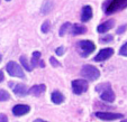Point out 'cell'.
I'll list each match as a JSON object with an SVG mask.
<instances>
[{"mask_svg": "<svg viewBox=\"0 0 127 122\" xmlns=\"http://www.w3.org/2000/svg\"><path fill=\"white\" fill-rule=\"evenodd\" d=\"M0 122H8L7 115L3 114V113H1V114H0Z\"/></svg>", "mask_w": 127, "mask_h": 122, "instance_id": "28", "label": "cell"}, {"mask_svg": "<svg viewBox=\"0 0 127 122\" xmlns=\"http://www.w3.org/2000/svg\"><path fill=\"white\" fill-rule=\"evenodd\" d=\"M78 48L80 49V54L82 57H88L96 48L95 44L90 41H81L78 43Z\"/></svg>", "mask_w": 127, "mask_h": 122, "instance_id": "4", "label": "cell"}, {"mask_svg": "<svg viewBox=\"0 0 127 122\" xmlns=\"http://www.w3.org/2000/svg\"><path fill=\"white\" fill-rule=\"evenodd\" d=\"M31 108L28 105H25V104H17L12 108V113L16 117H22V115H25L29 112Z\"/></svg>", "mask_w": 127, "mask_h": 122, "instance_id": "9", "label": "cell"}, {"mask_svg": "<svg viewBox=\"0 0 127 122\" xmlns=\"http://www.w3.org/2000/svg\"><path fill=\"white\" fill-rule=\"evenodd\" d=\"M126 29H127V25H123V26H120L119 28L117 29V34H123Z\"/></svg>", "mask_w": 127, "mask_h": 122, "instance_id": "27", "label": "cell"}, {"mask_svg": "<svg viewBox=\"0 0 127 122\" xmlns=\"http://www.w3.org/2000/svg\"><path fill=\"white\" fill-rule=\"evenodd\" d=\"M100 99L103 101H106V102H114L115 101V93H114V91L111 90V87H109V89H106L105 91L100 92Z\"/></svg>", "mask_w": 127, "mask_h": 122, "instance_id": "11", "label": "cell"}, {"mask_svg": "<svg viewBox=\"0 0 127 122\" xmlns=\"http://www.w3.org/2000/svg\"><path fill=\"white\" fill-rule=\"evenodd\" d=\"M109 87H111V85L109 83H103V84H100V85L96 86V91L102 92V91H105L106 89H109Z\"/></svg>", "mask_w": 127, "mask_h": 122, "instance_id": "21", "label": "cell"}, {"mask_svg": "<svg viewBox=\"0 0 127 122\" xmlns=\"http://www.w3.org/2000/svg\"><path fill=\"white\" fill-rule=\"evenodd\" d=\"M10 99V94L8 93L5 90H0V102H3V101H7Z\"/></svg>", "mask_w": 127, "mask_h": 122, "instance_id": "20", "label": "cell"}, {"mask_svg": "<svg viewBox=\"0 0 127 122\" xmlns=\"http://www.w3.org/2000/svg\"><path fill=\"white\" fill-rule=\"evenodd\" d=\"M53 5L51 1H47V2H45L43 5V7H42V14H47V12L51 11V9H52Z\"/></svg>", "mask_w": 127, "mask_h": 122, "instance_id": "19", "label": "cell"}, {"mask_svg": "<svg viewBox=\"0 0 127 122\" xmlns=\"http://www.w3.org/2000/svg\"><path fill=\"white\" fill-rule=\"evenodd\" d=\"M20 64H22V66H24V68L27 69L28 72H31L32 69H33L32 65L28 64V62H27V60H26V57H25V56H22V57H20Z\"/></svg>", "mask_w": 127, "mask_h": 122, "instance_id": "18", "label": "cell"}, {"mask_svg": "<svg viewBox=\"0 0 127 122\" xmlns=\"http://www.w3.org/2000/svg\"><path fill=\"white\" fill-rule=\"evenodd\" d=\"M114 39V36L113 35H107V36L102 37V38H100V41L101 43H109V41H111Z\"/></svg>", "mask_w": 127, "mask_h": 122, "instance_id": "23", "label": "cell"}, {"mask_svg": "<svg viewBox=\"0 0 127 122\" xmlns=\"http://www.w3.org/2000/svg\"><path fill=\"white\" fill-rule=\"evenodd\" d=\"M9 87H11L14 93H16V95L18 96H26L28 94L27 87L24 84H17L14 82H9Z\"/></svg>", "mask_w": 127, "mask_h": 122, "instance_id": "7", "label": "cell"}, {"mask_svg": "<svg viewBox=\"0 0 127 122\" xmlns=\"http://www.w3.org/2000/svg\"><path fill=\"white\" fill-rule=\"evenodd\" d=\"M6 69H7L8 74L10 76H14V77H20V79H24L25 77V74H24V71L23 68L19 66V64H17L16 62L11 61L7 64L6 66Z\"/></svg>", "mask_w": 127, "mask_h": 122, "instance_id": "3", "label": "cell"}, {"mask_svg": "<svg viewBox=\"0 0 127 122\" xmlns=\"http://www.w3.org/2000/svg\"><path fill=\"white\" fill-rule=\"evenodd\" d=\"M6 1H10V0H6Z\"/></svg>", "mask_w": 127, "mask_h": 122, "instance_id": "33", "label": "cell"}, {"mask_svg": "<svg viewBox=\"0 0 127 122\" xmlns=\"http://www.w3.org/2000/svg\"><path fill=\"white\" fill-rule=\"evenodd\" d=\"M114 26H115V20L110 19V20H107V21H105V22L99 25L97 30H98V33L103 34V33H106V31H108L109 29H111Z\"/></svg>", "mask_w": 127, "mask_h": 122, "instance_id": "12", "label": "cell"}, {"mask_svg": "<svg viewBox=\"0 0 127 122\" xmlns=\"http://www.w3.org/2000/svg\"><path fill=\"white\" fill-rule=\"evenodd\" d=\"M127 7V0H108L103 7V10L107 15L117 12Z\"/></svg>", "mask_w": 127, "mask_h": 122, "instance_id": "1", "label": "cell"}, {"mask_svg": "<svg viewBox=\"0 0 127 122\" xmlns=\"http://www.w3.org/2000/svg\"><path fill=\"white\" fill-rule=\"evenodd\" d=\"M88 90V82L84 80H74L72 81V91L73 93L80 95Z\"/></svg>", "mask_w": 127, "mask_h": 122, "instance_id": "5", "label": "cell"}, {"mask_svg": "<svg viewBox=\"0 0 127 122\" xmlns=\"http://www.w3.org/2000/svg\"><path fill=\"white\" fill-rule=\"evenodd\" d=\"M0 62H1V54H0Z\"/></svg>", "mask_w": 127, "mask_h": 122, "instance_id": "32", "label": "cell"}, {"mask_svg": "<svg viewBox=\"0 0 127 122\" xmlns=\"http://www.w3.org/2000/svg\"><path fill=\"white\" fill-rule=\"evenodd\" d=\"M71 26L72 25L70 24V22H64V24L62 25V27L60 28V33H59V35H60V36H64L65 34L67 33V30L71 29Z\"/></svg>", "mask_w": 127, "mask_h": 122, "instance_id": "17", "label": "cell"}, {"mask_svg": "<svg viewBox=\"0 0 127 122\" xmlns=\"http://www.w3.org/2000/svg\"><path fill=\"white\" fill-rule=\"evenodd\" d=\"M92 17V8L90 6H84L82 8V14H81V21H88L91 19Z\"/></svg>", "mask_w": 127, "mask_h": 122, "instance_id": "13", "label": "cell"}, {"mask_svg": "<svg viewBox=\"0 0 127 122\" xmlns=\"http://www.w3.org/2000/svg\"><path fill=\"white\" fill-rule=\"evenodd\" d=\"M3 79H5V75H3L2 71H0V82H2Z\"/></svg>", "mask_w": 127, "mask_h": 122, "instance_id": "29", "label": "cell"}, {"mask_svg": "<svg viewBox=\"0 0 127 122\" xmlns=\"http://www.w3.org/2000/svg\"><path fill=\"white\" fill-rule=\"evenodd\" d=\"M120 122H127V120H123V121H120Z\"/></svg>", "mask_w": 127, "mask_h": 122, "instance_id": "31", "label": "cell"}, {"mask_svg": "<svg viewBox=\"0 0 127 122\" xmlns=\"http://www.w3.org/2000/svg\"><path fill=\"white\" fill-rule=\"evenodd\" d=\"M50 63L53 65L54 67H59V66H61V64H60V62H59L56 58H54V57H50Z\"/></svg>", "mask_w": 127, "mask_h": 122, "instance_id": "25", "label": "cell"}, {"mask_svg": "<svg viewBox=\"0 0 127 122\" xmlns=\"http://www.w3.org/2000/svg\"><path fill=\"white\" fill-rule=\"evenodd\" d=\"M81 75L89 81H96L100 76V71L92 65H84L81 69Z\"/></svg>", "mask_w": 127, "mask_h": 122, "instance_id": "2", "label": "cell"}, {"mask_svg": "<svg viewBox=\"0 0 127 122\" xmlns=\"http://www.w3.org/2000/svg\"><path fill=\"white\" fill-rule=\"evenodd\" d=\"M71 33L73 35H81V34H86L87 33V27H84L83 25L80 24H74L71 26Z\"/></svg>", "mask_w": 127, "mask_h": 122, "instance_id": "15", "label": "cell"}, {"mask_svg": "<svg viewBox=\"0 0 127 122\" xmlns=\"http://www.w3.org/2000/svg\"><path fill=\"white\" fill-rule=\"evenodd\" d=\"M50 28H51V22L48 21V20H46V21L44 22L43 25H42V28H41V30H42V33L46 34L48 30H50Z\"/></svg>", "mask_w": 127, "mask_h": 122, "instance_id": "22", "label": "cell"}, {"mask_svg": "<svg viewBox=\"0 0 127 122\" xmlns=\"http://www.w3.org/2000/svg\"><path fill=\"white\" fill-rule=\"evenodd\" d=\"M45 91H46L45 84H37V85L32 86L31 89L28 90V93L34 96H41Z\"/></svg>", "mask_w": 127, "mask_h": 122, "instance_id": "10", "label": "cell"}, {"mask_svg": "<svg viewBox=\"0 0 127 122\" xmlns=\"http://www.w3.org/2000/svg\"><path fill=\"white\" fill-rule=\"evenodd\" d=\"M64 52H65V48L63 47V46H61V47H59L58 49H56V55L61 56V55H63V54H64Z\"/></svg>", "mask_w": 127, "mask_h": 122, "instance_id": "26", "label": "cell"}, {"mask_svg": "<svg viewBox=\"0 0 127 122\" xmlns=\"http://www.w3.org/2000/svg\"><path fill=\"white\" fill-rule=\"evenodd\" d=\"M96 117L99 118L100 120H105V121H114V120L122 119L123 114L111 112H96Z\"/></svg>", "mask_w": 127, "mask_h": 122, "instance_id": "6", "label": "cell"}, {"mask_svg": "<svg viewBox=\"0 0 127 122\" xmlns=\"http://www.w3.org/2000/svg\"><path fill=\"white\" fill-rule=\"evenodd\" d=\"M51 100H52L53 103H55V104H61V103L64 101V95H63L60 91H54L52 93Z\"/></svg>", "mask_w": 127, "mask_h": 122, "instance_id": "16", "label": "cell"}, {"mask_svg": "<svg viewBox=\"0 0 127 122\" xmlns=\"http://www.w3.org/2000/svg\"><path fill=\"white\" fill-rule=\"evenodd\" d=\"M32 67H35V66H41L44 67V62L41 61V53L39 52H34L33 53V57H32Z\"/></svg>", "mask_w": 127, "mask_h": 122, "instance_id": "14", "label": "cell"}, {"mask_svg": "<svg viewBox=\"0 0 127 122\" xmlns=\"http://www.w3.org/2000/svg\"><path fill=\"white\" fill-rule=\"evenodd\" d=\"M113 54H114L113 48H103V49H101L100 52L95 56L94 60L96 61V62H103V61L108 60L109 57H111Z\"/></svg>", "mask_w": 127, "mask_h": 122, "instance_id": "8", "label": "cell"}, {"mask_svg": "<svg viewBox=\"0 0 127 122\" xmlns=\"http://www.w3.org/2000/svg\"><path fill=\"white\" fill-rule=\"evenodd\" d=\"M119 54H120V55L126 56V57H127V43L124 44V45L122 46V48H120V50H119Z\"/></svg>", "mask_w": 127, "mask_h": 122, "instance_id": "24", "label": "cell"}, {"mask_svg": "<svg viewBox=\"0 0 127 122\" xmlns=\"http://www.w3.org/2000/svg\"><path fill=\"white\" fill-rule=\"evenodd\" d=\"M34 122H46V121H44V120H42V119H36Z\"/></svg>", "mask_w": 127, "mask_h": 122, "instance_id": "30", "label": "cell"}]
</instances>
